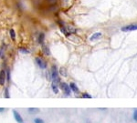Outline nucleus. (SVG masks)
I'll return each mask as SVG.
<instances>
[{"label": "nucleus", "instance_id": "obj_1", "mask_svg": "<svg viewBox=\"0 0 137 123\" xmlns=\"http://www.w3.org/2000/svg\"><path fill=\"white\" fill-rule=\"evenodd\" d=\"M51 78H52L53 83L58 84V83L60 82L58 72V69H57V67H56V66H53L52 68H51Z\"/></svg>", "mask_w": 137, "mask_h": 123}, {"label": "nucleus", "instance_id": "obj_2", "mask_svg": "<svg viewBox=\"0 0 137 123\" xmlns=\"http://www.w3.org/2000/svg\"><path fill=\"white\" fill-rule=\"evenodd\" d=\"M60 88L62 89V91H63L64 93H65V95H67V96H70V95L71 88L70 87V85H68L67 83L65 82L60 83Z\"/></svg>", "mask_w": 137, "mask_h": 123}, {"label": "nucleus", "instance_id": "obj_3", "mask_svg": "<svg viewBox=\"0 0 137 123\" xmlns=\"http://www.w3.org/2000/svg\"><path fill=\"white\" fill-rule=\"evenodd\" d=\"M122 30L124 32H127V31H134L137 30V24H132V25H128V26H125L122 28Z\"/></svg>", "mask_w": 137, "mask_h": 123}, {"label": "nucleus", "instance_id": "obj_4", "mask_svg": "<svg viewBox=\"0 0 137 123\" xmlns=\"http://www.w3.org/2000/svg\"><path fill=\"white\" fill-rule=\"evenodd\" d=\"M36 62H37L38 66L40 67V68H42V69H45L46 67H47V63H46L44 60H43L41 58H36Z\"/></svg>", "mask_w": 137, "mask_h": 123}, {"label": "nucleus", "instance_id": "obj_5", "mask_svg": "<svg viewBox=\"0 0 137 123\" xmlns=\"http://www.w3.org/2000/svg\"><path fill=\"white\" fill-rule=\"evenodd\" d=\"M6 73L5 70H1L0 71V85L4 86L6 82Z\"/></svg>", "mask_w": 137, "mask_h": 123}, {"label": "nucleus", "instance_id": "obj_6", "mask_svg": "<svg viewBox=\"0 0 137 123\" xmlns=\"http://www.w3.org/2000/svg\"><path fill=\"white\" fill-rule=\"evenodd\" d=\"M13 115H14V118H15V120H16V122H18V123L23 122V119H22L21 115H20V114H19L16 110H13Z\"/></svg>", "mask_w": 137, "mask_h": 123}, {"label": "nucleus", "instance_id": "obj_7", "mask_svg": "<svg viewBox=\"0 0 137 123\" xmlns=\"http://www.w3.org/2000/svg\"><path fill=\"white\" fill-rule=\"evenodd\" d=\"M102 34L100 32L94 33V34H93V35L90 38V41H96V40H98V39H100V38H102Z\"/></svg>", "mask_w": 137, "mask_h": 123}, {"label": "nucleus", "instance_id": "obj_8", "mask_svg": "<svg viewBox=\"0 0 137 123\" xmlns=\"http://www.w3.org/2000/svg\"><path fill=\"white\" fill-rule=\"evenodd\" d=\"M70 88H71V90L73 91V92H75V93H79L80 92V90H79V88L77 87V85L75 84V83H70Z\"/></svg>", "mask_w": 137, "mask_h": 123}, {"label": "nucleus", "instance_id": "obj_9", "mask_svg": "<svg viewBox=\"0 0 137 123\" xmlns=\"http://www.w3.org/2000/svg\"><path fill=\"white\" fill-rule=\"evenodd\" d=\"M42 50H43V52H44V54H45V55H47V56H50V48H48L47 46L42 45Z\"/></svg>", "mask_w": 137, "mask_h": 123}, {"label": "nucleus", "instance_id": "obj_10", "mask_svg": "<svg viewBox=\"0 0 137 123\" xmlns=\"http://www.w3.org/2000/svg\"><path fill=\"white\" fill-rule=\"evenodd\" d=\"M44 39H45V36L43 33H40V36H38V43L43 45V43H44Z\"/></svg>", "mask_w": 137, "mask_h": 123}, {"label": "nucleus", "instance_id": "obj_11", "mask_svg": "<svg viewBox=\"0 0 137 123\" xmlns=\"http://www.w3.org/2000/svg\"><path fill=\"white\" fill-rule=\"evenodd\" d=\"M51 88H52V90L53 92L55 94H58V84H56V83H52V86H51Z\"/></svg>", "mask_w": 137, "mask_h": 123}, {"label": "nucleus", "instance_id": "obj_12", "mask_svg": "<svg viewBox=\"0 0 137 123\" xmlns=\"http://www.w3.org/2000/svg\"><path fill=\"white\" fill-rule=\"evenodd\" d=\"M28 111L30 113H38V111H40V110H38V109H37V108H29Z\"/></svg>", "mask_w": 137, "mask_h": 123}, {"label": "nucleus", "instance_id": "obj_13", "mask_svg": "<svg viewBox=\"0 0 137 123\" xmlns=\"http://www.w3.org/2000/svg\"><path fill=\"white\" fill-rule=\"evenodd\" d=\"M9 34H10L11 38H12L13 40H15V38H16V33H15V30H14V29H10V31H9Z\"/></svg>", "mask_w": 137, "mask_h": 123}, {"label": "nucleus", "instance_id": "obj_14", "mask_svg": "<svg viewBox=\"0 0 137 123\" xmlns=\"http://www.w3.org/2000/svg\"><path fill=\"white\" fill-rule=\"evenodd\" d=\"M132 119L135 122H137V109L134 111V114H132Z\"/></svg>", "mask_w": 137, "mask_h": 123}, {"label": "nucleus", "instance_id": "obj_15", "mask_svg": "<svg viewBox=\"0 0 137 123\" xmlns=\"http://www.w3.org/2000/svg\"><path fill=\"white\" fill-rule=\"evenodd\" d=\"M60 75H62V76H67V73H66V71H65V68H63V67H61L60 69Z\"/></svg>", "mask_w": 137, "mask_h": 123}, {"label": "nucleus", "instance_id": "obj_16", "mask_svg": "<svg viewBox=\"0 0 137 123\" xmlns=\"http://www.w3.org/2000/svg\"><path fill=\"white\" fill-rule=\"evenodd\" d=\"M19 51H20L21 53H24V54H28L29 53V51L28 50V49H26V48H19Z\"/></svg>", "mask_w": 137, "mask_h": 123}, {"label": "nucleus", "instance_id": "obj_17", "mask_svg": "<svg viewBox=\"0 0 137 123\" xmlns=\"http://www.w3.org/2000/svg\"><path fill=\"white\" fill-rule=\"evenodd\" d=\"M34 122H35V123H45V122H44V121L42 120V119H40V118L35 119V120H34Z\"/></svg>", "mask_w": 137, "mask_h": 123}, {"label": "nucleus", "instance_id": "obj_18", "mask_svg": "<svg viewBox=\"0 0 137 123\" xmlns=\"http://www.w3.org/2000/svg\"><path fill=\"white\" fill-rule=\"evenodd\" d=\"M82 97L83 98V99H92V97L90 96V95H89L88 93H83Z\"/></svg>", "mask_w": 137, "mask_h": 123}, {"label": "nucleus", "instance_id": "obj_19", "mask_svg": "<svg viewBox=\"0 0 137 123\" xmlns=\"http://www.w3.org/2000/svg\"><path fill=\"white\" fill-rule=\"evenodd\" d=\"M5 98H6V99H9V98H10L9 92H8V88H6L5 89Z\"/></svg>", "mask_w": 137, "mask_h": 123}, {"label": "nucleus", "instance_id": "obj_20", "mask_svg": "<svg viewBox=\"0 0 137 123\" xmlns=\"http://www.w3.org/2000/svg\"><path fill=\"white\" fill-rule=\"evenodd\" d=\"M6 78H8V81L10 80V73H9V70H8V73H6Z\"/></svg>", "mask_w": 137, "mask_h": 123}, {"label": "nucleus", "instance_id": "obj_21", "mask_svg": "<svg viewBox=\"0 0 137 123\" xmlns=\"http://www.w3.org/2000/svg\"><path fill=\"white\" fill-rule=\"evenodd\" d=\"M4 110H5V109H4V108H0V112H3Z\"/></svg>", "mask_w": 137, "mask_h": 123}, {"label": "nucleus", "instance_id": "obj_22", "mask_svg": "<svg viewBox=\"0 0 137 123\" xmlns=\"http://www.w3.org/2000/svg\"><path fill=\"white\" fill-rule=\"evenodd\" d=\"M0 54H1V52H0Z\"/></svg>", "mask_w": 137, "mask_h": 123}]
</instances>
